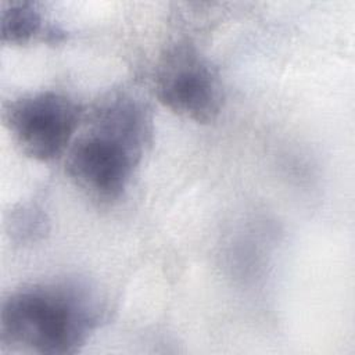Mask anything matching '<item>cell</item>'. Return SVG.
Returning a JSON list of instances; mask_svg holds the SVG:
<instances>
[{"mask_svg": "<svg viewBox=\"0 0 355 355\" xmlns=\"http://www.w3.org/2000/svg\"><path fill=\"white\" fill-rule=\"evenodd\" d=\"M101 318L100 302L85 283H32L3 300L0 343L15 352L69 355L80 351Z\"/></svg>", "mask_w": 355, "mask_h": 355, "instance_id": "7a4b0ae2", "label": "cell"}, {"mask_svg": "<svg viewBox=\"0 0 355 355\" xmlns=\"http://www.w3.org/2000/svg\"><path fill=\"white\" fill-rule=\"evenodd\" d=\"M80 126L65 153V173L87 198L111 205L123 197L153 143L151 112L132 93L114 89L85 110Z\"/></svg>", "mask_w": 355, "mask_h": 355, "instance_id": "6da1fadb", "label": "cell"}, {"mask_svg": "<svg viewBox=\"0 0 355 355\" xmlns=\"http://www.w3.org/2000/svg\"><path fill=\"white\" fill-rule=\"evenodd\" d=\"M85 108L58 90L21 94L4 105L3 121L18 148L31 159L51 162L75 139Z\"/></svg>", "mask_w": 355, "mask_h": 355, "instance_id": "3957f363", "label": "cell"}, {"mask_svg": "<svg viewBox=\"0 0 355 355\" xmlns=\"http://www.w3.org/2000/svg\"><path fill=\"white\" fill-rule=\"evenodd\" d=\"M153 82L155 97L165 108L196 123L216 121L223 108L216 68L189 42L173 43L161 53Z\"/></svg>", "mask_w": 355, "mask_h": 355, "instance_id": "277c9868", "label": "cell"}, {"mask_svg": "<svg viewBox=\"0 0 355 355\" xmlns=\"http://www.w3.org/2000/svg\"><path fill=\"white\" fill-rule=\"evenodd\" d=\"M1 42L10 46H25L35 40H57L58 33L44 26V17L35 3H4L0 10Z\"/></svg>", "mask_w": 355, "mask_h": 355, "instance_id": "5b68a950", "label": "cell"}]
</instances>
